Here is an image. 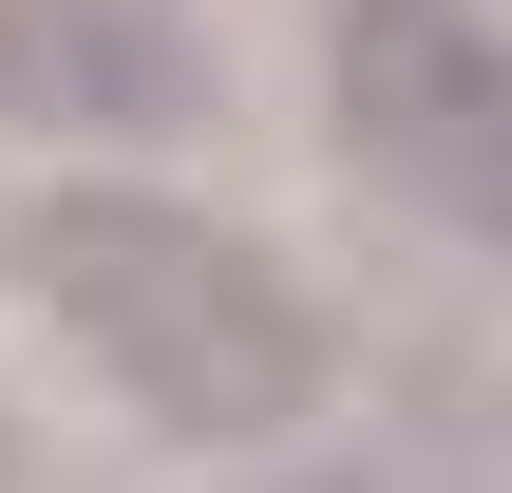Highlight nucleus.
I'll use <instances>...</instances> for the list:
<instances>
[{
	"instance_id": "nucleus-1",
	"label": "nucleus",
	"mask_w": 512,
	"mask_h": 493,
	"mask_svg": "<svg viewBox=\"0 0 512 493\" xmlns=\"http://www.w3.org/2000/svg\"><path fill=\"white\" fill-rule=\"evenodd\" d=\"M0 285L38 304V342H57L114 418H152V437H190V456H266V437H304V418L342 399L323 285H304L266 228H228L209 190L76 171V190H38V209L0 228Z\"/></svg>"
},
{
	"instance_id": "nucleus-3",
	"label": "nucleus",
	"mask_w": 512,
	"mask_h": 493,
	"mask_svg": "<svg viewBox=\"0 0 512 493\" xmlns=\"http://www.w3.org/2000/svg\"><path fill=\"white\" fill-rule=\"evenodd\" d=\"M0 114L38 133H190L209 19L190 0H0Z\"/></svg>"
},
{
	"instance_id": "nucleus-4",
	"label": "nucleus",
	"mask_w": 512,
	"mask_h": 493,
	"mask_svg": "<svg viewBox=\"0 0 512 493\" xmlns=\"http://www.w3.org/2000/svg\"><path fill=\"white\" fill-rule=\"evenodd\" d=\"M304 493H380V475H304Z\"/></svg>"
},
{
	"instance_id": "nucleus-2",
	"label": "nucleus",
	"mask_w": 512,
	"mask_h": 493,
	"mask_svg": "<svg viewBox=\"0 0 512 493\" xmlns=\"http://www.w3.org/2000/svg\"><path fill=\"white\" fill-rule=\"evenodd\" d=\"M323 133L361 152V190H399L418 228L512 266V19L494 0H342L323 19Z\"/></svg>"
}]
</instances>
